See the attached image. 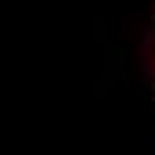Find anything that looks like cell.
Listing matches in <instances>:
<instances>
[{
  "label": "cell",
  "mask_w": 155,
  "mask_h": 155,
  "mask_svg": "<svg viewBox=\"0 0 155 155\" xmlns=\"http://www.w3.org/2000/svg\"><path fill=\"white\" fill-rule=\"evenodd\" d=\"M94 36L101 40V43H108V33H105V22H97V33H94Z\"/></svg>",
  "instance_id": "1"
}]
</instances>
